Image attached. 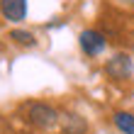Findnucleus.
<instances>
[{"label": "nucleus", "instance_id": "f257e3e1", "mask_svg": "<svg viewBox=\"0 0 134 134\" xmlns=\"http://www.w3.org/2000/svg\"><path fill=\"white\" fill-rule=\"evenodd\" d=\"M59 120H61L59 110L54 105H49V102L34 100V102L25 105V122L37 127V129H51V127L59 124Z\"/></svg>", "mask_w": 134, "mask_h": 134}, {"label": "nucleus", "instance_id": "423d86ee", "mask_svg": "<svg viewBox=\"0 0 134 134\" xmlns=\"http://www.w3.org/2000/svg\"><path fill=\"white\" fill-rule=\"evenodd\" d=\"M112 122H115V127L120 129V134H134V115L132 112L117 110L112 115Z\"/></svg>", "mask_w": 134, "mask_h": 134}, {"label": "nucleus", "instance_id": "7ed1b4c3", "mask_svg": "<svg viewBox=\"0 0 134 134\" xmlns=\"http://www.w3.org/2000/svg\"><path fill=\"white\" fill-rule=\"evenodd\" d=\"M132 71H134V64H132L129 54H115L112 59L105 61V73L112 81H127L132 76Z\"/></svg>", "mask_w": 134, "mask_h": 134}, {"label": "nucleus", "instance_id": "f03ea898", "mask_svg": "<svg viewBox=\"0 0 134 134\" xmlns=\"http://www.w3.org/2000/svg\"><path fill=\"white\" fill-rule=\"evenodd\" d=\"M78 46H81V51L85 56L95 59V56H100V54L107 49V37L102 34L100 29H83V32L78 34Z\"/></svg>", "mask_w": 134, "mask_h": 134}, {"label": "nucleus", "instance_id": "20e7f679", "mask_svg": "<svg viewBox=\"0 0 134 134\" xmlns=\"http://www.w3.org/2000/svg\"><path fill=\"white\" fill-rule=\"evenodd\" d=\"M0 15L7 22H22L27 17V0H0Z\"/></svg>", "mask_w": 134, "mask_h": 134}, {"label": "nucleus", "instance_id": "39448f33", "mask_svg": "<svg viewBox=\"0 0 134 134\" xmlns=\"http://www.w3.org/2000/svg\"><path fill=\"white\" fill-rule=\"evenodd\" d=\"M59 122L64 124V134H85V132H88L85 120L81 115H76V112H66Z\"/></svg>", "mask_w": 134, "mask_h": 134}, {"label": "nucleus", "instance_id": "0eeeda50", "mask_svg": "<svg viewBox=\"0 0 134 134\" xmlns=\"http://www.w3.org/2000/svg\"><path fill=\"white\" fill-rule=\"evenodd\" d=\"M7 37H10L15 44H20V46H37V37L32 32H27V29H10Z\"/></svg>", "mask_w": 134, "mask_h": 134}]
</instances>
